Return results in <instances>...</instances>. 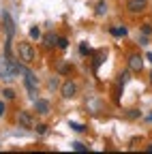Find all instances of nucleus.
<instances>
[{
	"instance_id": "f257e3e1",
	"label": "nucleus",
	"mask_w": 152,
	"mask_h": 154,
	"mask_svg": "<svg viewBox=\"0 0 152 154\" xmlns=\"http://www.w3.org/2000/svg\"><path fill=\"white\" fill-rule=\"evenodd\" d=\"M17 54H20V60L24 64H32L34 62V47L26 41H20V45H17Z\"/></svg>"
},
{
	"instance_id": "f03ea898",
	"label": "nucleus",
	"mask_w": 152,
	"mask_h": 154,
	"mask_svg": "<svg viewBox=\"0 0 152 154\" xmlns=\"http://www.w3.org/2000/svg\"><path fill=\"white\" fill-rule=\"evenodd\" d=\"M26 77H24V84H26V90L30 92V96L32 99H36V86H39V79H36V75L32 73V71H28L26 69V73H24Z\"/></svg>"
},
{
	"instance_id": "7ed1b4c3",
	"label": "nucleus",
	"mask_w": 152,
	"mask_h": 154,
	"mask_svg": "<svg viewBox=\"0 0 152 154\" xmlns=\"http://www.w3.org/2000/svg\"><path fill=\"white\" fill-rule=\"evenodd\" d=\"M60 94H62V99H75L77 96V84L75 82H64L62 86H60Z\"/></svg>"
},
{
	"instance_id": "20e7f679",
	"label": "nucleus",
	"mask_w": 152,
	"mask_h": 154,
	"mask_svg": "<svg viewBox=\"0 0 152 154\" xmlns=\"http://www.w3.org/2000/svg\"><path fill=\"white\" fill-rule=\"evenodd\" d=\"M144 69V58L139 54H131L129 56V71H135V73H141Z\"/></svg>"
},
{
	"instance_id": "39448f33",
	"label": "nucleus",
	"mask_w": 152,
	"mask_h": 154,
	"mask_svg": "<svg viewBox=\"0 0 152 154\" xmlns=\"http://www.w3.org/2000/svg\"><path fill=\"white\" fill-rule=\"evenodd\" d=\"M148 5V0H126V9L129 13H141Z\"/></svg>"
},
{
	"instance_id": "423d86ee",
	"label": "nucleus",
	"mask_w": 152,
	"mask_h": 154,
	"mask_svg": "<svg viewBox=\"0 0 152 154\" xmlns=\"http://www.w3.org/2000/svg\"><path fill=\"white\" fill-rule=\"evenodd\" d=\"M34 111L41 113V116H47V113H49V101H45V99H34Z\"/></svg>"
},
{
	"instance_id": "0eeeda50",
	"label": "nucleus",
	"mask_w": 152,
	"mask_h": 154,
	"mask_svg": "<svg viewBox=\"0 0 152 154\" xmlns=\"http://www.w3.org/2000/svg\"><path fill=\"white\" fill-rule=\"evenodd\" d=\"M56 45H58V34L47 32V34L43 36V47H45V49H54Z\"/></svg>"
},
{
	"instance_id": "6e6552de",
	"label": "nucleus",
	"mask_w": 152,
	"mask_h": 154,
	"mask_svg": "<svg viewBox=\"0 0 152 154\" xmlns=\"http://www.w3.org/2000/svg\"><path fill=\"white\" fill-rule=\"evenodd\" d=\"M17 120H20V124H22L24 128H32V126H34V122H32V116H30L28 111H20Z\"/></svg>"
},
{
	"instance_id": "1a4fd4ad",
	"label": "nucleus",
	"mask_w": 152,
	"mask_h": 154,
	"mask_svg": "<svg viewBox=\"0 0 152 154\" xmlns=\"http://www.w3.org/2000/svg\"><path fill=\"white\" fill-rule=\"evenodd\" d=\"M109 32H111L113 36H118V38H120V36H126V34H129V30H126L124 26H113V28H109Z\"/></svg>"
},
{
	"instance_id": "9d476101",
	"label": "nucleus",
	"mask_w": 152,
	"mask_h": 154,
	"mask_svg": "<svg viewBox=\"0 0 152 154\" xmlns=\"http://www.w3.org/2000/svg\"><path fill=\"white\" fill-rule=\"evenodd\" d=\"M105 11H107V2H105V0H99V2H97V9H94V13H97V15H105Z\"/></svg>"
},
{
	"instance_id": "9b49d317",
	"label": "nucleus",
	"mask_w": 152,
	"mask_h": 154,
	"mask_svg": "<svg viewBox=\"0 0 152 154\" xmlns=\"http://www.w3.org/2000/svg\"><path fill=\"white\" fill-rule=\"evenodd\" d=\"M129 79H131V73H129V71H122V73L118 75V86H124Z\"/></svg>"
},
{
	"instance_id": "f8f14e48",
	"label": "nucleus",
	"mask_w": 152,
	"mask_h": 154,
	"mask_svg": "<svg viewBox=\"0 0 152 154\" xmlns=\"http://www.w3.org/2000/svg\"><path fill=\"white\" fill-rule=\"evenodd\" d=\"M71 71H73V64H69V62H64V64L58 66V73H60V75H69Z\"/></svg>"
},
{
	"instance_id": "ddd939ff",
	"label": "nucleus",
	"mask_w": 152,
	"mask_h": 154,
	"mask_svg": "<svg viewBox=\"0 0 152 154\" xmlns=\"http://www.w3.org/2000/svg\"><path fill=\"white\" fill-rule=\"evenodd\" d=\"M107 54H105V49H99V54H97V58H94V69H99V64L103 62V58H105Z\"/></svg>"
},
{
	"instance_id": "4468645a",
	"label": "nucleus",
	"mask_w": 152,
	"mask_h": 154,
	"mask_svg": "<svg viewBox=\"0 0 152 154\" xmlns=\"http://www.w3.org/2000/svg\"><path fill=\"white\" fill-rule=\"evenodd\" d=\"M71 148H73V150H77V152H86V150H88V146H86V143H82V141H73V143H71Z\"/></svg>"
},
{
	"instance_id": "2eb2a0df",
	"label": "nucleus",
	"mask_w": 152,
	"mask_h": 154,
	"mask_svg": "<svg viewBox=\"0 0 152 154\" xmlns=\"http://www.w3.org/2000/svg\"><path fill=\"white\" fill-rule=\"evenodd\" d=\"M58 49H67L69 47V38L67 36H58V45H56Z\"/></svg>"
},
{
	"instance_id": "dca6fc26",
	"label": "nucleus",
	"mask_w": 152,
	"mask_h": 154,
	"mask_svg": "<svg viewBox=\"0 0 152 154\" xmlns=\"http://www.w3.org/2000/svg\"><path fill=\"white\" fill-rule=\"evenodd\" d=\"M2 96H5L7 101H13V99H15V90H11V88H5V90H2Z\"/></svg>"
},
{
	"instance_id": "f3484780",
	"label": "nucleus",
	"mask_w": 152,
	"mask_h": 154,
	"mask_svg": "<svg viewBox=\"0 0 152 154\" xmlns=\"http://www.w3.org/2000/svg\"><path fill=\"white\" fill-rule=\"evenodd\" d=\"M139 116H141L139 109H129V111H126V118H129V120H135V118H139Z\"/></svg>"
},
{
	"instance_id": "a211bd4d",
	"label": "nucleus",
	"mask_w": 152,
	"mask_h": 154,
	"mask_svg": "<svg viewBox=\"0 0 152 154\" xmlns=\"http://www.w3.org/2000/svg\"><path fill=\"white\" fill-rule=\"evenodd\" d=\"M69 126H71L75 133H84V131H86V126H84V124H77V122H69Z\"/></svg>"
},
{
	"instance_id": "6ab92c4d",
	"label": "nucleus",
	"mask_w": 152,
	"mask_h": 154,
	"mask_svg": "<svg viewBox=\"0 0 152 154\" xmlns=\"http://www.w3.org/2000/svg\"><path fill=\"white\" fill-rule=\"evenodd\" d=\"M79 54H82V56L90 54V47H88V43H86V41H84V43H79Z\"/></svg>"
},
{
	"instance_id": "aec40b11",
	"label": "nucleus",
	"mask_w": 152,
	"mask_h": 154,
	"mask_svg": "<svg viewBox=\"0 0 152 154\" xmlns=\"http://www.w3.org/2000/svg\"><path fill=\"white\" fill-rule=\"evenodd\" d=\"M30 38H41V30L39 28H30Z\"/></svg>"
},
{
	"instance_id": "412c9836",
	"label": "nucleus",
	"mask_w": 152,
	"mask_h": 154,
	"mask_svg": "<svg viewBox=\"0 0 152 154\" xmlns=\"http://www.w3.org/2000/svg\"><path fill=\"white\" fill-rule=\"evenodd\" d=\"M45 131H47V126H45V124H36V133H39V135H43Z\"/></svg>"
},
{
	"instance_id": "4be33fe9",
	"label": "nucleus",
	"mask_w": 152,
	"mask_h": 154,
	"mask_svg": "<svg viewBox=\"0 0 152 154\" xmlns=\"http://www.w3.org/2000/svg\"><path fill=\"white\" fill-rule=\"evenodd\" d=\"M141 32H144V34L148 36V34L152 32V28H150V24H146V26H141Z\"/></svg>"
},
{
	"instance_id": "5701e85b",
	"label": "nucleus",
	"mask_w": 152,
	"mask_h": 154,
	"mask_svg": "<svg viewBox=\"0 0 152 154\" xmlns=\"http://www.w3.org/2000/svg\"><path fill=\"white\" fill-rule=\"evenodd\" d=\"M49 88H58V79H56V77L49 79Z\"/></svg>"
},
{
	"instance_id": "b1692460",
	"label": "nucleus",
	"mask_w": 152,
	"mask_h": 154,
	"mask_svg": "<svg viewBox=\"0 0 152 154\" xmlns=\"http://www.w3.org/2000/svg\"><path fill=\"white\" fill-rule=\"evenodd\" d=\"M5 111H7V107H5V103H2V101H0V118L5 116Z\"/></svg>"
},
{
	"instance_id": "393cba45",
	"label": "nucleus",
	"mask_w": 152,
	"mask_h": 154,
	"mask_svg": "<svg viewBox=\"0 0 152 154\" xmlns=\"http://www.w3.org/2000/svg\"><path fill=\"white\" fill-rule=\"evenodd\" d=\"M146 120H148V122H152V113H148V116H146Z\"/></svg>"
},
{
	"instance_id": "a878e982",
	"label": "nucleus",
	"mask_w": 152,
	"mask_h": 154,
	"mask_svg": "<svg viewBox=\"0 0 152 154\" xmlns=\"http://www.w3.org/2000/svg\"><path fill=\"white\" fill-rule=\"evenodd\" d=\"M146 58H148V60L152 62V51H148V56H146Z\"/></svg>"
},
{
	"instance_id": "bb28decb",
	"label": "nucleus",
	"mask_w": 152,
	"mask_h": 154,
	"mask_svg": "<svg viewBox=\"0 0 152 154\" xmlns=\"http://www.w3.org/2000/svg\"><path fill=\"white\" fill-rule=\"evenodd\" d=\"M146 150H148V152H152V143H148V146H146Z\"/></svg>"
},
{
	"instance_id": "cd10ccee",
	"label": "nucleus",
	"mask_w": 152,
	"mask_h": 154,
	"mask_svg": "<svg viewBox=\"0 0 152 154\" xmlns=\"http://www.w3.org/2000/svg\"><path fill=\"white\" fill-rule=\"evenodd\" d=\"M150 82H152V73H150Z\"/></svg>"
}]
</instances>
